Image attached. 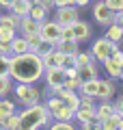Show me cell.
<instances>
[{
  "label": "cell",
  "instance_id": "obj_1",
  "mask_svg": "<svg viewBox=\"0 0 123 130\" xmlns=\"http://www.w3.org/2000/svg\"><path fill=\"white\" fill-rule=\"evenodd\" d=\"M43 70V61L37 52H22L9 56V76L13 78V83H39Z\"/></svg>",
  "mask_w": 123,
  "mask_h": 130
},
{
  "label": "cell",
  "instance_id": "obj_2",
  "mask_svg": "<svg viewBox=\"0 0 123 130\" xmlns=\"http://www.w3.org/2000/svg\"><path fill=\"white\" fill-rule=\"evenodd\" d=\"M17 115H19V128L24 130H39V128H46L52 121V113L46 108L43 102H37L32 106H24Z\"/></svg>",
  "mask_w": 123,
  "mask_h": 130
},
{
  "label": "cell",
  "instance_id": "obj_3",
  "mask_svg": "<svg viewBox=\"0 0 123 130\" xmlns=\"http://www.w3.org/2000/svg\"><path fill=\"white\" fill-rule=\"evenodd\" d=\"M11 93L15 95V102L19 106H32V104L41 102V98H43V93L39 91L35 83H15Z\"/></svg>",
  "mask_w": 123,
  "mask_h": 130
},
{
  "label": "cell",
  "instance_id": "obj_4",
  "mask_svg": "<svg viewBox=\"0 0 123 130\" xmlns=\"http://www.w3.org/2000/svg\"><path fill=\"white\" fill-rule=\"evenodd\" d=\"M99 65L106 70L108 78L121 80L123 78V52H121V48H119V50H112V52H110V56L106 61H101Z\"/></svg>",
  "mask_w": 123,
  "mask_h": 130
},
{
  "label": "cell",
  "instance_id": "obj_5",
  "mask_svg": "<svg viewBox=\"0 0 123 130\" xmlns=\"http://www.w3.org/2000/svg\"><path fill=\"white\" fill-rule=\"evenodd\" d=\"M112 50H119V43L117 41H108V39L101 35V37H97L95 41H93V46H91V54H93V59L97 61V63H101V61H106L110 56V52Z\"/></svg>",
  "mask_w": 123,
  "mask_h": 130
},
{
  "label": "cell",
  "instance_id": "obj_6",
  "mask_svg": "<svg viewBox=\"0 0 123 130\" xmlns=\"http://www.w3.org/2000/svg\"><path fill=\"white\" fill-rule=\"evenodd\" d=\"M39 35H41V39H43V43H48V46L54 48L56 41H58V35H60V24L54 22V20H50V18H46L39 24Z\"/></svg>",
  "mask_w": 123,
  "mask_h": 130
},
{
  "label": "cell",
  "instance_id": "obj_7",
  "mask_svg": "<svg viewBox=\"0 0 123 130\" xmlns=\"http://www.w3.org/2000/svg\"><path fill=\"white\" fill-rule=\"evenodd\" d=\"M52 13H54V22H58L60 26H69V24H73L78 18H80V9H78L76 5H67V7H56V9H52Z\"/></svg>",
  "mask_w": 123,
  "mask_h": 130
},
{
  "label": "cell",
  "instance_id": "obj_8",
  "mask_svg": "<svg viewBox=\"0 0 123 130\" xmlns=\"http://www.w3.org/2000/svg\"><path fill=\"white\" fill-rule=\"evenodd\" d=\"M91 13H93V22H95V24H99V26H108V24L112 22V13H114V11H110L108 7L104 5V0H95Z\"/></svg>",
  "mask_w": 123,
  "mask_h": 130
},
{
  "label": "cell",
  "instance_id": "obj_9",
  "mask_svg": "<svg viewBox=\"0 0 123 130\" xmlns=\"http://www.w3.org/2000/svg\"><path fill=\"white\" fill-rule=\"evenodd\" d=\"M114 93H117V80H112V78H97L95 100H112Z\"/></svg>",
  "mask_w": 123,
  "mask_h": 130
},
{
  "label": "cell",
  "instance_id": "obj_10",
  "mask_svg": "<svg viewBox=\"0 0 123 130\" xmlns=\"http://www.w3.org/2000/svg\"><path fill=\"white\" fill-rule=\"evenodd\" d=\"M71 30H73V39H76L78 43H84V41H89V39L93 37V28H91V24L84 22V20H80V18H78L76 22L71 24Z\"/></svg>",
  "mask_w": 123,
  "mask_h": 130
},
{
  "label": "cell",
  "instance_id": "obj_11",
  "mask_svg": "<svg viewBox=\"0 0 123 130\" xmlns=\"http://www.w3.org/2000/svg\"><path fill=\"white\" fill-rule=\"evenodd\" d=\"M41 80H46L48 87L63 85V80H65V70L60 67V65H52V67H46V70H43V76H41Z\"/></svg>",
  "mask_w": 123,
  "mask_h": 130
},
{
  "label": "cell",
  "instance_id": "obj_12",
  "mask_svg": "<svg viewBox=\"0 0 123 130\" xmlns=\"http://www.w3.org/2000/svg\"><path fill=\"white\" fill-rule=\"evenodd\" d=\"M93 117H95V104H80L73 111V121L78 124H89Z\"/></svg>",
  "mask_w": 123,
  "mask_h": 130
},
{
  "label": "cell",
  "instance_id": "obj_13",
  "mask_svg": "<svg viewBox=\"0 0 123 130\" xmlns=\"http://www.w3.org/2000/svg\"><path fill=\"white\" fill-rule=\"evenodd\" d=\"M99 70H101V65L97 63V61H91V63H87V65H82V67H78V76H80L82 80L99 78Z\"/></svg>",
  "mask_w": 123,
  "mask_h": 130
},
{
  "label": "cell",
  "instance_id": "obj_14",
  "mask_svg": "<svg viewBox=\"0 0 123 130\" xmlns=\"http://www.w3.org/2000/svg\"><path fill=\"white\" fill-rule=\"evenodd\" d=\"M17 30H19V35H30V32H39V22H35L32 18L24 15V18H19Z\"/></svg>",
  "mask_w": 123,
  "mask_h": 130
},
{
  "label": "cell",
  "instance_id": "obj_15",
  "mask_svg": "<svg viewBox=\"0 0 123 130\" xmlns=\"http://www.w3.org/2000/svg\"><path fill=\"white\" fill-rule=\"evenodd\" d=\"M106 30H104V37L108 39V41H117V43H121V39H123V26L121 24H114V22H110L108 26H104Z\"/></svg>",
  "mask_w": 123,
  "mask_h": 130
},
{
  "label": "cell",
  "instance_id": "obj_16",
  "mask_svg": "<svg viewBox=\"0 0 123 130\" xmlns=\"http://www.w3.org/2000/svg\"><path fill=\"white\" fill-rule=\"evenodd\" d=\"M121 128H123V113L114 111L110 117L101 121V130H121Z\"/></svg>",
  "mask_w": 123,
  "mask_h": 130
},
{
  "label": "cell",
  "instance_id": "obj_17",
  "mask_svg": "<svg viewBox=\"0 0 123 130\" xmlns=\"http://www.w3.org/2000/svg\"><path fill=\"white\" fill-rule=\"evenodd\" d=\"M30 0H13L9 5V13H13V15H17V18H24V15H28V9H30Z\"/></svg>",
  "mask_w": 123,
  "mask_h": 130
},
{
  "label": "cell",
  "instance_id": "obj_18",
  "mask_svg": "<svg viewBox=\"0 0 123 130\" xmlns=\"http://www.w3.org/2000/svg\"><path fill=\"white\" fill-rule=\"evenodd\" d=\"M54 48L60 50L63 54H76V52L80 50V43H78L76 39H58Z\"/></svg>",
  "mask_w": 123,
  "mask_h": 130
},
{
  "label": "cell",
  "instance_id": "obj_19",
  "mask_svg": "<svg viewBox=\"0 0 123 130\" xmlns=\"http://www.w3.org/2000/svg\"><path fill=\"white\" fill-rule=\"evenodd\" d=\"M9 48H11V54H22V52H28L26 37H24V35H15V37L9 41Z\"/></svg>",
  "mask_w": 123,
  "mask_h": 130
},
{
  "label": "cell",
  "instance_id": "obj_20",
  "mask_svg": "<svg viewBox=\"0 0 123 130\" xmlns=\"http://www.w3.org/2000/svg\"><path fill=\"white\" fill-rule=\"evenodd\" d=\"M28 18H32L35 22H43L46 18H50V11H46L43 7L39 5V2H35V5H30V9H28Z\"/></svg>",
  "mask_w": 123,
  "mask_h": 130
},
{
  "label": "cell",
  "instance_id": "obj_21",
  "mask_svg": "<svg viewBox=\"0 0 123 130\" xmlns=\"http://www.w3.org/2000/svg\"><path fill=\"white\" fill-rule=\"evenodd\" d=\"M0 128L2 130H19V115H17V111L11 113V115H7V117H2V119H0Z\"/></svg>",
  "mask_w": 123,
  "mask_h": 130
},
{
  "label": "cell",
  "instance_id": "obj_22",
  "mask_svg": "<svg viewBox=\"0 0 123 130\" xmlns=\"http://www.w3.org/2000/svg\"><path fill=\"white\" fill-rule=\"evenodd\" d=\"M52 119H65V121H73V111L67 106V104H60L58 108L52 111Z\"/></svg>",
  "mask_w": 123,
  "mask_h": 130
},
{
  "label": "cell",
  "instance_id": "obj_23",
  "mask_svg": "<svg viewBox=\"0 0 123 130\" xmlns=\"http://www.w3.org/2000/svg\"><path fill=\"white\" fill-rule=\"evenodd\" d=\"M13 78H11L9 74H5V76H0V98H7V95H11V91H13Z\"/></svg>",
  "mask_w": 123,
  "mask_h": 130
},
{
  "label": "cell",
  "instance_id": "obj_24",
  "mask_svg": "<svg viewBox=\"0 0 123 130\" xmlns=\"http://www.w3.org/2000/svg\"><path fill=\"white\" fill-rule=\"evenodd\" d=\"M24 37H26V43H28V52H37L43 43L39 32H30V35H24Z\"/></svg>",
  "mask_w": 123,
  "mask_h": 130
},
{
  "label": "cell",
  "instance_id": "obj_25",
  "mask_svg": "<svg viewBox=\"0 0 123 130\" xmlns=\"http://www.w3.org/2000/svg\"><path fill=\"white\" fill-rule=\"evenodd\" d=\"M73 59H76V67H82V65L95 61V59H93V54H91V50H82V48L73 54Z\"/></svg>",
  "mask_w": 123,
  "mask_h": 130
},
{
  "label": "cell",
  "instance_id": "obj_26",
  "mask_svg": "<svg viewBox=\"0 0 123 130\" xmlns=\"http://www.w3.org/2000/svg\"><path fill=\"white\" fill-rule=\"evenodd\" d=\"M15 35H17V28L7 26V24H0V41H7V43H9Z\"/></svg>",
  "mask_w": 123,
  "mask_h": 130
},
{
  "label": "cell",
  "instance_id": "obj_27",
  "mask_svg": "<svg viewBox=\"0 0 123 130\" xmlns=\"http://www.w3.org/2000/svg\"><path fill=\"white\" fill-rule=\"evenodd\" d=\"M48 126H50L52 130H71V128H73V121H65V119H52Z\"/></svg>",
  "mask_w": 123,
  "mask_h": 130
},
{
  "label": "cell",
  "instance_id": "obj_28",
  "mask_svg": "<svg viewBox=\"0 0 123 130\" xmlns=\"http://www.w3.org/2000/svg\"><path fill=\"white\" fill-rule=\"evenodd\" d=\"M80 83H82L80 76H65V80H63V85H65L67 89H71V91H78Z\"/></svg>",
  "mask_w": 123,
  "mask_h": 130
},
{
  "label": "cell",
  "instance_id": "obj_29",
  "mask_svg": "<svg viewBox=\"0 0 123 130\" xmlns=\"http://www.w3.org/2000/svg\"><path fill=\"white\" fill-rule=\"evenodd\" d=\"M0 24H7V26H13V28H17L19 18H17V15H13V13H5V15H0Z\"/></svg>",
  "mask_w": 123,
  "mask_h": 130
},
{
  "label": "cell",
  "instance_id": "obj_30",
  "mask_svg": "<svg viewBox=\"0 0 123 130\" xmlns=\"http://www.w3.org/2000/svg\"><path fill=\"white\" fill-rule=\"evenodd\" d=\"M104 5L110 11H123V0H104Z\"/></svg>",
  "mask_w": 123,
  "mask_h": 130
},
{
  "label": "cell",
  "instance_id": "obj_31",
  "mask_svg": "<svg viewBox=\"0 0 123 130\" xmlns=\"http://www.w3.org/2000/svg\"><path fill=\"white\" fill-rule=\"evenodd\" d=\"M9 74V56L7 54H0V76Z\"/></svg>",
  "mask_w": 123,
  "mask_h": 130
},
{
  "label": "cell",
  "instance_id": "obj_32",
  "mask_svg": "<svg viewBox=\"0 0 123 130\" xmlns=\"http://www.w3.org/2000/svg\"><path fill=\"white\" fill-rule=\"evenodd\" d=\"M58 39H73L71 24H69V26H60V35H58Z\"/></svg>",
  "mask_w": 123,
  "mask_h": 130
},
{
  "label": "cell",
  "instance_id": "obj_33",
  "mask_svg": "<svg viewBox=\"0 0 123 130\" xmlns=\"http://www.w3.org/2000/svg\"><path fill=\"white\" fill-rule=\"evenodd\" d=\"M112 108H114L117 113H123V95H119L117 100L112 102Z\"/></svg>",
  "mask_w": 123,
  "mask_h": 130
},
{
  "label": "cell",
  "instance_id": "obj_34",
  "mask_svg": "<svg viewBox=\"0 0 123 130\" xmlns=\"http://www.w3.org/2000/svg\"><path fill=\"white\" fill-rule=\"evenodd\" d=\"M0 54L11 56V48H9V43H7V41H0Z\"/></svg>",
  "mask_w": 123,
  "mask_h": 130
},
{
  "label": "cell",
  "instance_id": "obj_35",
  "mask_svg": "<svg viewBox=\"0 0 123 130\" xmlns=\"http://www.w3.org/2000/svg\"><path fill=\"white\" fill-rule=\"evenodd\" d=\"M39 5L43 7V9H46V11H50V13H52V9H54V2H52V0H41Z\"/></svg>",
  "mask_w": 123,
  "mask_h": 130
},
{
  "label": "cell",
  "instance_id": "obj_36",
  "mask_svg": "<svg viewBox=\"0 0 123 130\" xmlns=\"http://www.w3.org/2000/svg\"><path fill=\"white\" fill-rule=\"evenodd\" d=\"M73 5L78 9H84V7H89V0H73Z\"/></svg>",
  "mask_w": 123,
  "mask_h": 130
},
{
  "label": "cell",
  "instance_id": "obj_37",
  "mask_svg": "<svg viewBox=\"0 0 123 130\" xmlns=\"http://www.w3.org/2000/svg\"><path fill=\"white\" fill-rule=\"evenodd\" d=\"M11 2H13V0H0V7H2V9H9Z\"/></svg>",
  "mask_w": 123,
  "mask_h": 130
},
{
  "label": "cell",
  "instance_id": "obj_38",
  "mask_svg": "<svg viewBox=\"0 0 123 130\" xmlns=\"http://www.w3.org/2000/svg\"><path fill=\"white\" fill-rule=\"evenodd\" d=\"M30 2H32V5H35V2H41V0H30Z\"/></svg>",
  "mask_w": 123,
  "mask_h": 130
},
{
  "label": "cell",
  "instance_id": "obj_39",
  "mask_svg": "<svg viewBox=\"0 0 123 130\" xmlns=\"http://www.w3.org/2000/svg\"><path fill=\"white\" fill-rule=\"evenodd\" d=\"M89 2H95V0H89Z\"/></svg>",
  "mask_w": 123,
  "mask_h": 130
}]
</instances>
